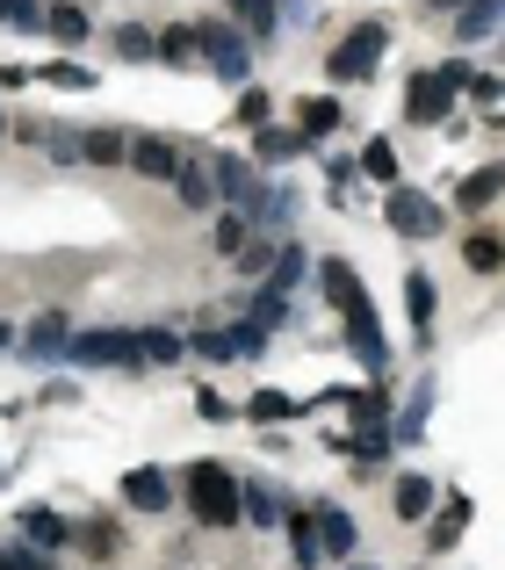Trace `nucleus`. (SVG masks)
Instances as JSON below:
<instances>
[{"label":"nucleus","mask_w":505,"mask_h":570,"mask_svg":"<svg viewBox=\"0 0 505 570\" xmlns=\"http://www.w3.org/2000/svg\"><path fill=\"white\" fill-rule=\"evenodd\" d=\"M80 153L95 159V167H109V159L130 153V138H123V130H80Z\"/></svg>","instance_id":"33"},{"label":"nucleus","mask_w":505,"mask_h":570,"mask_svg":"<svg viewBox=\"0 0 505 570\" xmlns=\"http://www.w3.org/2000/svg\"><path fill=\"white\" fill-rule=\"evenodd\" d=\"M58 362H72V368H138V333H116V325H101V333H72Z\"/></svg>","instance_id":"7"},{"label":"nucleus","mask_w":505,"mask_h":570,"mask_svg":"<svg viewBox=\"0 0 505 570\" xmlns=\"http://www.w3.org/2000/svg\"><path fill=\"white\" fill-rule=\"evenodd\" d=\"M253 325H267V333H275V325H289V296H281V289H260V296H253Z\"/></svg>","instance_id":"40"},{"label":"nucleus","mask_w":505,"mask_h":570,"mask_svg":"<svg viewBox=\"0 0 505 570\" xmlns=\"http://www.w3.org/2000/svg\"><path fill=\"white\" fill-rule=\"evenodd\" d=\"M8 29H14V37H37V29H43V8H37V0H22V8L8 14Z\"/></svg>","instance_id":"48"},{"label":"nucleus","mask_w":505,"mask_h":570,"mask_svg":"<svg viewBox=\"0 0 505 570\" xmlns=\"http://www.w3.org/2000/svg\"><path fill=\"white\" fill-rule=\"evenodd\" d=\"M339 404L354 412V441H390V390H383V383H362V390H347Z\"/></svg>","instance_id":"9"},{"label":"nucleus","mask_w":505,"mask_h":570,"mask_svg":"<svg viewBox=\"0 0 505 570\" xmlns=\"http://www.w3.org/2000/svg\"><path fill=\"white\" fill-rule=\"evenodd\" d=\"M289 542H296V563H304V570L318 563V528H310V513H304V520H289Z\"/></svg>","instance_id":"44"},{"label":"nucleus","mask_w":505,"mask_h":570,"mask_svg":"<svg viewBox=\"0 0 505 570\" xmlns=\"http://www.w3.org/2000/svg\"><path fill=\"white\" fill-rule=\"evenodd\" d=\"M66 340H72V325L58 318V311H43V318L22 333V362H37V368H43V362H58V354H66Z\"/></svg>","instance_id":"14"},{"label":"nucleus","mask_w":505,"mask_h":570,"mask_svg":"<svg viewBox=\"0 0 505 570\" xmlns=\"http://www.w3.org/2000/svg\"><path fill=\"white\" fill-rule=\"evenodd\" d=\"M310 528H318V557H354V542H362V528H354L347 505H310Z\"/></svg>","instance_id":"10"},{"label":"nucleus","mask_w":505,"mask_h":570,"mask_svg":"<svg viewBox=\"0 0 505 570\" xmlns=\"http://www.w3.org/2000/svg\"><path fill=\"white\" fill-rule=\"evenodd\" d=\"M426 520H434V528H426V549H455V542H463V528H469V499L455 491V499L440 505V513H426Z\"/></svg>","instance_id":"24"},{"label":"nucleus","mask_w":505,"mask_h":570,"mask_svg":"<svg viewBox=\"0 0 505 570\" xmlns=\"http://www.w3.org/2000/svg\"><path fill=\"white\" fill-rule=\"evenodd\" d=\"M434 304H440L434 275L412 267V275H405V318H412V333H419V347H434Z\"/></svg>","instance_id":"11"},{"label":"nucleus","mask_w":505,"mask_h":570,"mask_svg":"<svg viewBox=\"0 0 505 570\" xmlns=\"http://www.w3.org/2000/svg\"><path fill=\"white\" fill-rule=\"evenodd\" d=\"M188 354H202V362H231V333H225V325H202V333L188 340Z\"/></svg>","instance_id":"41"},{"label":"nucleus","mask_w":505,"mask_h":570,"mask_svg":"<svg viewBox=\"0 0 505 570\" xmlns=\"http://www.w3.org/2000/svg\"><path fill=\"white\" fill-rule=\"evenodd\" d=\"M210 181H217V195H225L231 209H246V217L260 224V209H267V174L253 167L246 153H217V159H210Z\"/></svg>","instance_id":"6"},{"label":"nucleus","mask_w":505,"mask_h":570,"mask_svg":"<svg viewBox=\"0 0 505 570\" xmlns=\"http://www.w3.org/2000/svg\"><path fill=\"white\" fill-rule=\"evenodd\" d=\"M296 153H304V138H296V130H275V124H260V130H253V167H289V159Z\"/></svg>","instance_id":"19"},{"label":"nucleus","mask_w":505,"mask_h":570,"mask_svg":"<svg viewBox=\"0 0 505 570\" xmlns=\"http://www.w3.org/2000/svg\"><path fill=\"white\" fill-rule=\"evenodd\" d=\"M14 8H22V0H0V29H8V14H14Z\"/></svg>","instance_id":"49"},{"label":"nucleus","mask_w":505,"mask_h":570,"mask_svg":"<svg viewBox=\"0 0 505 570\" xmlns=\"http://www.w3.org/2000/svg\"><path fill=\"white\" fill-rule=\"evenodd\" d=\"M383 217H390L397 238H440V203H434V195H419V188H405V181L383 195Z\"/></svg>","instance_id":"8"},{"label":"nucleus","mask_w":505,"mask_h":570,"mask_svg":"<svg viewBox=\"0 0 505 570\" xmlns=\"http://www.w3.org/2000/svg\"><path fill=\"white\" fill-rule=\"evenodd\" d=\"M196 419H210V426H225V419H239V412H231V404L217 397L210 383H202V390H196Z\"/></svg>","instance_id":"46"},{"label":"nucleus","mask_w":505,"mask_h":570,"mask_svg":"<svg viewBox=\"0 0 505 570\" xmlns=\"http://www.w3.org/2000/svg\"><path fill=\"white\" fill-rule=\"evenodd\" d=\"M469 72H477L469 58H448V66H434V72H412V87H405V124L440 130L455 116V95H463Z\"/></svg>","instance_id":"3"},{"label":"nucleus","mask_w":505,"mask_h":570,"mask_svg":"<svg viewBox=\"0 0 505 570\" xmlns=\"http://www.w3.org/2000/svg\"><path fill=\"white\" fill-rule=\"evenodd\" d=\"M333 130H339V101L333 95H304L296 101V138L304 145H325Z\"/></svg>","instance_id":"15"},{"label":"nucleus","mask_w":505,"mask_h":570,"mask_svg":"<svg viewBox=\"0 0 505 570\" xmlns=\"http://www.w3.org/2000/svg\"><path fill=\"white\" fill-rule=\"evenodd\" d=\"M434 499H440V484L426 470H412V476H397V491H390V505H397V520H426L434 513Z\"/></svg>","instance_id":"18"},{"label":"nucleus","mask_w":505,"mask_h":570,"mask_svg":"<svg viewBox=\"0 0 505 570\" xmlns=\"http://www.w3.org/2000/svg\"><path fill=\"white\" fill-rule=\"evenodd\" d=\"M463 267H469V275H498V267H505V238L477 224V232L463 238Z\"/></svg>","instance_id":"26"},{"label":"nucleus","mask_w":505,"mask_h":570,"mask_svg":"<svg viewBox=\"0 0 505 570\" xmlns=\"http://www.w3.org/2000/svg\"><path fill=\"white\" fill-rule=\"evenodd\" d=\"M37 80H51L58 95H95V66H72V58H51V66H37Z\"/></svg>","instance_id":"30"},{"label":"nucleus","mask_w":505,"mask_h":570,"mask_svg":"<svg viewBox=\"0 0 505 570\" xmlns=\"http://www.w3.org/2000/svg\"><path fill=\"white\" fill-rule=\"evenodd\" d=\"M174 195H181L188 209H210V203H217V181H210V159H181V167H174Z\"/></svg>","instance_id":"21"},{"label":"nucleus","mask_w":505,"mask_h":570,"mask_svg":"<svg viewBox=\"0 0 505 570\" xmlns=\"http://www.w3.org/2000/svg\"><path fill=\"white\" fill-rule=\"evenodd\" d=\"M14 534H22L29 549H43V557H51V549H66V542H72V528H66V520L51 513V505H22V513H14Z\"/></svg>","instance_id":"12"},{"label":"nucleus","mask_w":505,"mask_h":570,"mask_svg":"<svg viewBox=\"0 0 505 570\" xmlns=\"http://www.w3.org/2000/svg\"><path fill=\"white\" fill-rule=\"evenodd\" d=\"M188 513L202 520V528H239V476L225 470V462H196L188 470Z\"/></svg>","instance_id":"4"},{"label":"nucleus","mask_w":505,"mask_h":570,"mask_svg":"<svg viewBox=\"0 0 505 570\" xmlns=\"http://www.w3.org/2000/svg\"><path fill=\"white\" fill-rule=\"evenodd\" d=\"M225 333H231V362H253V354H267V325L239 318V325H225Z\"/></svg>","instance_id":"37"},{"label":"nucleus","mask_w":505,"mask_h":570,"mask_svg":"<svg viewBox=\"0 0 505 570\" xmlns=\"http://www.w3.org/2000/svg\"><path fill=\"white\" fill-rule=\"evenodd\" d=\"M8 347H14V333H8V325H0V354H8Z\"/></svg>","instance_id":"50"},{"label":"nucleus","mask_w":505,"mask_h":570,"mask_svg":"<svg viewBox=\"0 0 505 570\" xmlns=\"http://www.w3.org/2000/svg\"><path fill=\"white\" fill-rule=\"evenodd\" d=\"M275 246H281V238H246V246L231 253V267H246V275H260V267H275Z\"/></svg>","instance_id":"42"},{"label":"nucleus","mask_w":505,"mask_h":570,"mask_svg":"<svg viewBox=\"0 0 505 570\" xmlns=\"http://www.w3.org/2000/svg\"><path fill=\"white\" fill-rule=\"evenodd\" d=\"M196 58H202L210 80L253 87V37H246L239 22H225V14H202V22H196Z\"/></svg>","instance_id":"2"},{"label":"nucleus","mask_w":505,"mask_h":570,"mask_svg":"<svg viewBox=\"0 0 505 570\" xmlns=\"http://www.w3.org/2000/svg\"><path fill=\"white\" fill-rule=\"evenodd\" d=\"M505 29V0H463L455 8V37L463 43H484V37H498Z\"/></svg>","instance_id":"16"},{"label":"nucleus","mask_w":505,"mask_h":570,"mask_svg":"<svg viewBox=\"0 0 505 570\" xmlns=\"http://www.w3.org/2000/svg\"><path fill=\"white\" fill-rule=\"evenodd\" d=\"M362 174H368V181H390V188H397V153H390L383 138H368V145H362Z\"/></svg>","instance_id":"35"},{"label":"nucleus","mask_w":505,"mask_h":570,"mask_svg":"<svg viewBox=\"0 0 505 570\" xmlns=\"http://www.w3.org/2000/svg\"><path fill=\"white\" fill-rule=\"evenodd\" d=\"M80 549H87V557H116V520L95 513V520L80 528Z\"/></svg>","instance_id":"38"},{"label":"nucleus","mask_w":505,"mask_h":570,"mask_svg":"<svg viewBox=\"0 0 505 570\" xmlns=\"http://www.w3.org/2000/svg\"><path fill=\"white\" fill-rule=\"evenodd\" d=\"M296 282H304V246H296V238H281V246H275V275H267V289L289 296Z\"/></svg>","instance_id":"31"},{"label":"nucleus","mask_w":505,"mask_h":570,"mask_svg":"<svg viewBox=\"0 0 505 570\" xmlns=\"http://www.w3.org/2000/svg\"><path fill=\"white\" fill-rule=\"evenodd\" d=\"M426 8H463V0H426Z\"/></svg>","instance_id":"51"},{"label":"nucleus","mask_w":505,"mask_h":570,"mask_svg":"<svg viewBox=\"0 0 505 570\" xmlns=\"http://www.w3.org/2000/svg\"><path fill=\"white\" fill-rule=\"evenodd\" d=\"M152 51H159V29H145V22H123V29H116V58H130V66H145Z\"/></svg>","instance_id":"32"},{"label":"nucleus","mask_w":505,"mask_h":570,"mask_svg":"<svg viewBox=\"0 0 505 570\" xmlns=\"http://www.w3.org/2000/svg\"><path fill=\"white\" fill-rule=\"evenodd\" d=\"M0 484H8V470H0Z\"/></svg>","instance_id":"53"},{"label":"nucleus","mask_w":505,"mask_h":570,"mask_svg":"<svg viewBox=\"0 0 505 570\" xmlns=\"http://www.w3.org/2000/svg\"><path fill=\"white\" fill-rule=\"evenodd\" d=\"M434 376H419V390H412V404H405V419H390V441H419L426 433V412H434Z\"/></svg>","instance_id":"28"},{"label":"nucleus","mask_w":505,"mask_h":570,"mask_svg":"<svg viewBox=\"0 0 505 570\" xmlns=\"http://www.w3.org/2000/svg\"><path fill=\"white\" fill-rule=\"evenodd\" d=\"M239 513L253 520V528H275V520H281V505H275V491H260V484H239Z\"/></svg>","instance_id":"34"},{"label":"nucleus","mask_w":505,"mask_h":570,"mask_svg":"<svg viewBox=\"0 0 505 570\" xmlns=\"http://www.w3.org/2000/svg\"><path fill=\"white\" fill-rule=\"evenodd\" d=\"M8 124H14V116H8V109H0V138H8Z\"/></svg>","instance_id":"52"},{"label":"nucleus","mask_w":505,"mask_h":570,"mask_svg":"<svg viewBox=\"0 0 505 570\" xmlns=\"http://www.w3.org/2000/svg\"><path fill=\"white\" fill-rule=\"evenodd\" d=\"M463 95H469V101H484V109H498V101H505V87L492 80V72H469V80H463Z\"/></svg>","instance_id":"45"},{"label":"nucleus","mask_w":505,"mask_h":570,"mask_svg":"<svg viewBox=\"0 0 505 570\" xmlns=\"http://www.w3.org/2000/svg\"><path fill=\"white\" fill-rule=\"evenodd\" d=\"M246 238H253V217H246V209H225V217H217V253L231 261V253H239Z\"/></svg>","instance_id":"36"},{"label":"nucleus","mask_w":505,"mask_h":570,"mask_svg":"<svg viewBox=\"0 0 505 570\" xmlns=\"http://www.w3.org/2000/svg\"><path fill=\"white\" fill-rule=\"evenodd\" d=\"M0 570H51V557H43V549H0Z\"/></svg>","instance_id":"47"},{"label":"nucleus","mask_w":505,"mask_h":570,"mask_svg":"<svg viewBox=\"0 0 505 570\" xmlns=\"http://www.w3.org/2000/svg\"><path fill=\"white\" fill-rule=\"evenodd\" d=\"M318 289H325V304L339 311V325H347V354L368 368V383H383V376H390V333H383V318H376V304H368L362 275L333 253V261H318Z\"/></svg>","instance_id":"1"},{"label":"nucleus","mask_w":505,"mask_h":570,"mask_svg":"<svg viewBox=\"0 0 505 570\" xmlns=\"http://www.w3.org/2000/svg\"><path fill=\"white\" fill-rule=\"evenodd\" d=\"M87 29H95V14H87L80 0H43V37H58V43H87Z\"/></svg>","instance_id":"17"},{"label":"nucleus","mask_w":505,"mask_h":570,"mask_svg":"<svg viewBox=\"0 0 505 570\" xmlns=\"http://www.w3.org/2000/svg\"><path fill=\"white\" fill-rule=\"evenodd\" d=\"M246 419H260V426H289V419H304V404H296L289 390H253Z\"/></svg>","instance_id":"27"},{"label":"nucleus","mask_w":505,"mask_h":570,"mask_svg":"<svg viewBox=\"0 0 505 570\" xmlns=\"http://www.w3.org/2000/svg\"><path fill=\"white\" fill-rule=\"evenodd\" d=\"M130 167L145 174V181H174V167H181V153H174V138H152V130H145V138H130Z\"/></svg>","instance_id":"13"},{"label":"nucleus","mask_w":505,"mask_h":570,"mask_svg":"<svg viewBox=\"0 0 505 570\" xmlns=\"http://www.w3.org/2000/svg\"><path fill=\"white\" fill-rule=\"evenodd\" d=\"M167 499H174V484L159 470H130L123 476V505H138V513H167Z\"/></svg>","instance_id":"20"},{"label":"nucleus","mask_w":505,"mask_h":570,"mask_svg":"<svg viewBox=\"0 0 505 570\" xmlns=\"http://www.w3.org/2000/svg\"><path fill=\"white\" fill-rule=\"evenodd\" d=\"M498 195H505V159H492V167H477V174H469V181L455 188V203H463V209H492Z\"/></svg>","instance_id":"25"},{"label":"nucleus","mask_w":505,"mask_h":570,"mask_svg":"<svg viewBox=\"0 0 505 570\" xmlns=\"http://www.w3.org/2000/svg\"><path fill=\"white\" fill-rule=\"evenodd\" d=\"M231 8V22L246 29V37H267L275 43V29H281V0H225Z\"/></svg>","instance_id":"22"},{"label":"nucleus","mask_w":505,"mask_h":570,"mask_svg":"<svg viewBox=\"0 0 505 570\" xmlns=\"http://www.w3.org/2000/svg\"><path fill=\"white\" fill-rule=\"evenodd\" d=\"M383 51H390V22H362V29H347V37L333 43L325 72H333L339 87H354V80H368V72L383 66Z\"/></svg>","instance_id":"5"},{"label":"nucleus","mask_w":505,"mask_h":570,"mask_svg":"<svg viewBox=\"0 0 505 570\" xmlns=\"http://www.w3.org/2000/svg\"><path fill=\"white\" fill-rule=\"evenodd\" d=\"M239 124H246V130L275 124V101H267V87H239Z\"/></svg>","instance_id":"39"},{"label":"nucleus","mask_w":505,"mask_h":570,"mask_svg":"<svg viewBox=\"0 0 505 570\" xmlns=\"http://www.w3.org/2000/svg\"><path fill=\"white\" fill-rule=\"evenodd\" d=\"M138 362L174 368V362H188V340H181V333H167V325H145V333H138Z\"/></svg>","instance_id":"23"},{"label":"nucleus","mask_w":505,"mask_h":570,"mask_svg":"<svg viewBox=\"0 0 505 570\" xmlns=\"http://www.w3.org/2000/svg\"><path fill=\"white\" fill-rule=\"evenodd\" d=\"M152 58H167L174 72H202V58H196V29H159V51Z\"/></svg>","instance_id":"29"},{"label":"nucleus","mask_w":505,"mask_h":570,"mask_svg":"<svg viewBox=\"0 0 505 570\" xmlns=\"http://www.w3.org/2000/svg\"><path fill=\"white\" fill-rule=\"evenodd\" d=\"M43 153H51V159H66V167H72V159H87V153H80V130H58V124L43 130Z\"/></svg>","instance_id":"43"}]
</instances>
